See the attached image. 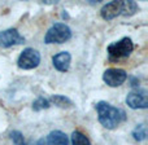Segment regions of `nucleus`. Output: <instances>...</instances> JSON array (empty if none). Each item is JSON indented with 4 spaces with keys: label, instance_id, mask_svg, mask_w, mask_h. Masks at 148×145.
<instances>
[{
    "label": "nucleus",
    "instance_id": "1",
    "mask_svg": "<svg viewBox=\"0 0 148 145\" xmlns=\"http://www.w3.org/2000/svg\"><path fill=\"white\" fill-rule=\"evenodd\" d=\"M95 108H96L97 119H99L100 125L104 128H107V130L117 128L127 118L125 110L113 106V105L108 104L105 101H99L95 105Z\"/></svg>",
    "mask_w": 148,
    "mask_h": 145
},
{
    "label": "nucleus",
    "instance_id": "2",
    "mask_svg": "<svg viewBox=\"0 0 148 145\" xmlns=\"http://www.w3.org/2000/svg\"><path fill=\"white\" fill-rule=\"evenodd\" d=\"M72 38V30L66 23L56 22L44 36L46 44H62Z\"/></svg>",
    "mask_w": 148,
    "mask_h": 145
},
{
    "label": "nucleus",
    "instance_id": "3",
    "mask_svg": "<svg viewBox=\"0 0 148 145\" xmlns=\"http://www.w3.org/2000/svg\"><path fill=\"white\" fill-rule=\"evenodd\" d=\"M134 51V44L133 40L127 36L122 38L121 40L114 42V43L109 44L107 48L108 56H109L110 61H116V60H121L129 57L131 54V52Z\"/></svg>",
    "mask_w": 148,
    "mask_h": 145
},
{
    "label": "nucleus",
    "instance_id": "4",
    "mask_svg": "<svg viewBox=\"0 0 148 145\" xmlns=\"http://www.w3.org/2000/svg\"><path fill=\"white\" fill-rule=\"evenodd\" d=\"M40 64V53L34 48H26L21 52L17 65L22 70H33Z\"/></svg>",
    "mask_w": 148,
    "mask_h": 145
},
{
    "label": "nucleus",
    "instance_id": "5",
    "mask_svg": "<svg viewBox=\"0 0 148 145\" xmlns=\"http://www.w3.org/2000/svg\"><path fill=\"white\" fill-rule=\"evenodd\" d=\"M126 104L131 109H147L148 108L147 91L142 88H136L134 91H131L126 96Z\"/></svg>",
    "mask_w": 148,
    "mask_h": 145
},
{
    "label": "nucleus",
    "instance_id": "6",
    "mask_svg": "<svg viewBox=\"0 0 148 145\" xmlns=\"http://www.w3.org/2000/svg\"><path fill=\"white\" fill-rule=\"evenodd\" d=\"M127 79V74L123 69H117V67H110L107 69L103 74V80L109 87H120L123 84Z\"/></svg>",
    "mask_w": 148,
    "mask_h": 145
},
{
    "label": "nucleus",
    "instance_id": "7",
    "mask_svg": "<svg viewBox=\"0 0 148 145\" xmlns=\"http://www.w3.org/2000/svg\"><path fill=\"white\" fill-rule=\"evenodd\" d=\"M25 43V38L21 36L17 29H8V30L0 31V47L1 48H9L13 46Z\"/></svg>",
    "mask_w": 148,
    "mask_h": 145
},
{
    "label": "nucleus",
    "instance_id": "8",
    "mask_svg": "<svg viewBox=\"0 0 148 145\" xmlns=\"http://www.w3.org/2000/svg\"><path fill=\"white\" fill-rule=\"evenodd\" d=\"M121 3L122 1H110L107 3L105 5H103V8L100 9V16L103 20L105 21H110L113 18H116L117 16L121 14Z\"/></svg>",
    "mask_w": 148,
    "mask_h": 145
},
{
    "label": "nucleus",
    "instance_id": "9",
    "mask_svg": "<svg viewBox=\"0 0 148 145\" xmlns=\"http://www.w3.org/2000/svg\"><path fill=\"white\" fill-rule=\"evenodd\" d=\"M70 62H72V56H70L69 52H60V53L55 54L52 57V64H53L55 69L61 73H65L69 70Z\"/></svg>",
    "mask_w": 148,
    "mask_h": 145
},
{
    "label": "nucleus",
    "instance_id": "10",
    "mask_svg": "<svg viewBox=\"0 0 148 145\" xmlns=\"http://www.w3.org/2000/svg\"><path fill=\"white\" fill-rule=\"evenodd\" d=\"M47 145H69V138L62 131H52L46 139Z\"/></svg>",
    "mask_w": 148,
    "mask_h": 145
},
{
    "label": "nucleus",
    "instance_id": "11",
    "mask_svg": "<svg viewBox=\"0 0 148 145\" xmlns=\"http://www.w3.org/2000/svg\"><path fill=\"white\" fill-rule=\"evenodd\" d=\"M49 104H55L57 108H62V109H68V108L73 106V101L69 97H65L62 95H53V96L49 97Z\"/></svg>",
    "mask_w": 148,
    "mask_h": 145
},
{
    "label": "nucleus",
    "instance_id": "12",
    "mask_svg": "<svg viewBox=\"0 0 148 145\" xmlns=\"http://www.w3.org/2000/svg\"><path fill=\"white\" fill-rule=\"evenodd\" d=\"M139 7L135 1L133 0H127V1H122L121 3V14L125 17H131L138 12Z\"/></svg>",
    "mask_w": 148,
    "mask_h": 145
},
{
    "label": "nucleus",
    "instance_id": "13",
    "mask_svg": "<svg viewBox=\"0 0 148 145\" xmlns=\"http://www.w3.org/2000/svg\"><path fill=\"white\" fill-rule=\"evenodd\" d=\"M131 135H133L134 140H136V141H144L147 139V127L143 125V123H140V125H136V127L133 130Z\"/></svg>",
    "mask_w": 148,
    "mask_h": 145
},
{
    "label": "nucleus",
    "instance_id": "14",
    "mask_svg": "<svg viewBox=\"0 0 148 145\" xmlns=\"http://www.w3.org/2000/svg\"><path fill=\"white\" fill-rule=\"evenodd\" d=\"M70 141H72V145H91V141L88 140V138L79 131H74L72 133Z\"/></svg>",
    "mask_w": 148,
    "mask_h": 145
},
{
    "label": "nucleus",
    "instance_id": "15",
    "mask_svg": "<svg viewBox=\"0 0 148 145\" xmlns=\"http://www.w3.org/2000/svg\"><path fill=\"white\" fill-rule=\"evenodd\" d=\"M49 106H51V104H49L48 99H46V97H38V99L33 102V110L34 112H40V110L48 109Z\"/></svg>",
    "mask_w": 148,
    "mask_h": 145
},
{
    "label": "nucleus",
    "instance_id": "16",
    "mask_svg": "<svg viewBox=\"0 0 148 145\" xmlns=\"http://www.w3.org/2000/svg\"><path fill=\"white\" fill-rule=\"evenodd\" d=\"M10 140H12L16 145H23L26 143L25 139H23V135L20 132V131H17V130L10 132Z\"/></svg>",
    "mask_w": 148,
    "mask_h": 145
},
{
    "label": "nucleus",
    "instance_id": "17",
    "mask_svg": "<svg viewBox=\"0 0 148 145\" xmlns=\"http://www.w3.org/2000/svg\"><path fill=\"white\" fill-rule=\"evenodd\" d=\"M23 145H47V143H46V139H39L35 143H25Z\"/></svg>",
    "mask_w": 148,
    "mask_h": 145
}]
</instances>
